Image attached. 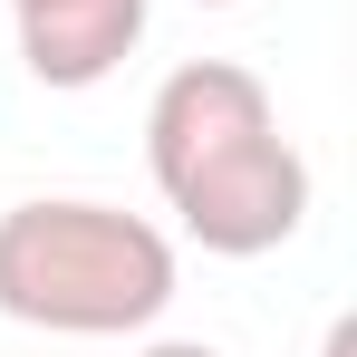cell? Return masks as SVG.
Instances as JSON below:
<instances>
[{"label": "cell", "mask_w": 357, "mask_h": 357, "mask_svg": "<svg viewBox=\"0 0 357 357\" xmlns=\"http://www.w3.org/2000/svg\"><path fill=\"white\" fill-rule=\"evenodd\" d=\"M145 39V0H29L20 10V59L39 87H97Z\"/></svg>", "instance_id": "277c9868"}, {"label": "cell", "mask_w": 357, "mask_h": 357, "mask_svg": "<svg viewBox=\"0 0 357 357\" xmlns=\"http://www.w3.org/2000/svg\"><path fill=\"white\" fill-rule=\"evenodd\" d=\"M251 126H280L271 116V87L241 59H193V68H174V77L155 87V107H145V165H155V183H174L193 155L232 145Z\"/></svg>", "instance_id": "3957f363"}, {"label": "cell", "mask_w": 357, "mask_h": 357, "mask_svg": "<svg viewBox=\"0 0 357 357\" xmlns=\"http://www.w3.org/2000/svg\"><path fill=\"white\" fill-rule=\"evenodd\" d=\"M145 357H222V348H203V338H155Z\"/></svg>", "instance_id": "5b68a950"}, {"label": "cell", "mask_w": 357, "mask_h": 357, "mask_svg": "<svg viewBox=\"0 0 357 357\" xmlns=\"http://www.w3.org/2000/svg\"><path fill=\"white\" fill-rule=\"evenodd\" d=\"M165 203L183 213V232L203 241V251H222V261L280 251V241L309 222V155H299L280 126H251L232 145L193 155V165L165 183Z\"/></svg>", "instance_id": "7a4b0ae2"}, {"label": "cell", "mask_w": 357, "mask_h": 357, "mask_svg": "<svg viewBox=\"0 0 357 357\" xmlns=\"http://www.w3.org/2000/svg\"><path fill=\"white\" fill-rule=\"evenodd\" d=\"M213 10H222V0H213Z\"/></svg>", "instance_id": "52a82bcc"}, {"label": "cell", "mask_w": 357, "mask_h": 357, "mask_svg": "<svg viewBox=\"0 0 357 357\" xmlns=\"http://www.w3.org/2000/svg\"><path fill=\"white\" fill-rule=\"evenodd\" d=\"M10 10H29V0H10Z\"/></svg>", "instance_id": "8992f818"}, {"label": "cell", "mask_w": 357, "mask_h": 357, "mask_svg": "<svg viewBox=\"0 0 357 357\" xmlns=\"http://www.w3.org/2000/svg\"><path fill=\"white\" fill-rule=\"evenodd\" d=\"M174 299V241L116 203H10L0 213V309L20 328L126 338Z\"/></svg>", "instance_id": "6da1fadb"}]
</instances>
